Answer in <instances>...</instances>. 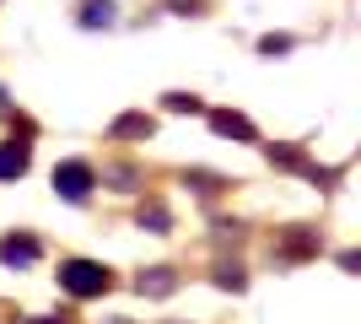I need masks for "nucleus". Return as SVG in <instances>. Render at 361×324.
<instances>
[{
  "label": "nucleus",
  "mask_w": 361,
  "mask_h": 324,
  "mask_svg": "<svg viewBox=\"0 0 361 324\" xmlns=\"http://www.w3.org/2000/svg\"><path fill=\"white\" fill-rule=\"evenodd\" d=\"M60 287L71 297H103L114 287V270L97 260H60Z\"/></svg>",
  "instance_id": "obj_1"
},
{
  "label": "nucleus",
  "mask_w": 361,
  "mask_h": 324,
  "mask_svg": "<svg viewBox=\"0 0 361 324\" xmlns=\"http://www.w3.org/2000/svg\"><path fill=\"white\" fill-rule=\"evenodd\" d=\"M92 184H97V168H92V162H60V168H54V195H60V200H87L92 195Z\"/></svg>",
  "instance_id": "obj_2"
},
{
  "label": "nucleus",
  "mask_w": 361,
  "mask_h": 324,
  "mask_svg": "<svg viewBox=\"0 0 361 324\" xmlns=\"http://www.w3.org/2000/svg\"><path fill=\"white\" fill-rule=\"evenodd\" d=\"M38 254H44V244H38L32 232H6V238H0V265H11V270L38 265Z\"/></svg>",
  "instance_id": "obj_3"
},
{
  "label": "nucleus",
  "mask_w": 361,
  "mask_h": 324,
  "mask_svg": "<svg viewBox=\"0 0 361 324\" xmlns=\"http://www.w3.org/2000/svg\"><path fill=\"white\" fill-rule=\"evenodd\" d=\"M27 162H32V140H0V184L22 179Z\"/></svg>",
  "instance_id": "obj_4"
},
{
  "label": "nucleus",
  "mask_w": 361,
  "mask_h": 324,
  "mask_svg": "<svg viewBox=\"0 0 361 324\" xmlns=\"http://www.w3.org/2000/svg\"><path fill=\"white\" fill-rule=\"evenodd\" d=\"M173 287H178V276H173L167 265H151V270H140V276H135V292L140 297H167Z\"/></svg>",
  "instance_id": "obj_5"
},
{
  "label": "nucleus",
  "mask_w": 361,
  "mask_h": 324,
  "mask_svg": "<svg viewBox=\"0 0 361 324\" xmlns=\"http://www.w3.org/2000/svg\"><path fill=\"white\" fill-rule=\"evenodd\" d=\"M211 124H216V136H232V140H259V130L243 114H232V108H216L211 114Z\"/></svg>",
  "instance_id": "obj_6"
},
{
  "label": "nucleus",
  "mask_w": 361,
  "mask_h": 324,
  "mask_svg": "<svg viewBox=\"0 0 361 324\" xmlns=\"http://www.w3.org/2000/svg\"><path fill=\"white\" fill-rule=\"evenodd\" d=\"M275 254H286V260H307V254H318V238L313 232H286V238H275Z\"/></svg>",
  "instance_id": "obj_7"
},
{
  "label": "nucleus",
  "mask_w": 361,
  "mask_h": 324,
  "mask_svg": "<svg viewBox=\"0 0 361 324\" xmlns=\"http://www.w3.org/2000/svg\"><path fill=\"white\" fill-rule=\"evenodd\" d=\"M103 184L108 189H140V168L135 162H114V168H103Z\"/></svg>",
  "instance_id": "obj_8"
},
{
  "label": "nucleus",
  "mask_w": 361,
  "mask_h": 324,
  "mask_svg": "<svg viewBox=\"0 0 361 324\" xmlns=\"http://www.w3.org/2000/svg\"><path fill=\"white\" fill-rule=\"evenodd\" d=\"M151 130H157V124H151L146 114H124V119H114L108 136H114V140H130V136H151Z\"/></svg>",
  "instance_id": "obj_9"
},
{
  "label": "nucleus",
  "mask_w": 361,
  "mask_h": 324,
  "mask_svg": "<svg viewBox=\"0 0 361 324\" xmlns=\"http://www.w3.org/2000/svg\"><path fill=\"white\" fill-rule=\"evenodd\" d=\"M81 28H114V0H87L81 6Z\"/></svg>",
  "instance_id": "obj_10"
},
{
  "label": "nucleus",
  "mask_w": 361,
  "mask_h": 324,
  "mask_svg": "<svg viewBox=\"0 0 361 324\" xmlns=\"http://www.w3.org/2000/svg\"><path fill=\"white\" fill-rule=\"evenodd\" d=\"M140 227H146V232H173V216H167V205H157V200L140 205Z\"/></svg>",
  "instance_id": "obj_11"
},
{
  "label": "nucleus",
  "mask_w": 361,
  "mask_h": 324,
  "mask_svg": "<svg viewBox=\"0 0 361 324\" xmlns=\"http://www.w3.org/2000/svg\"><path fill=\"white\" fill-rule=\"evenodd\" d=\"M167 108H173V114H200V97H189V92H167Z\"/></svg>",
  "instance_id": "obj_12"
},
{
  "label": "nucleus",
  "mask_w": 361,
  "mask_h": 324,
  "mask_svg": "<svg viewBox=\"0 0 361 324\" xmlns=\"http://www.w3.org/2000/svg\"><path fill=\"white\" fill-rule=\"evenodd\" d=\"M216 287H232V292H238L243 287V265H221V270H216Z\"/></svg>",
  "instance_id": "obj_13"
},
{
  "label": "nucleus",
  "mask_w": 361,
  "mask_h": 324,
  "mask_svg": "<svg viewBox=\"0 0 361 324\" xmlns=\"http://www.w3.org/2000/svg\"><path fill=\"white\" fill-rule=\"evenodd\" d=\"M259 49H264V54H286V49H291V38H286V32H281V38H275V32H270V38H264V44H259Z\"/></svg>",
  "instance_id": "obj_14"
},
{
  "label": "nucleus",
  "mask_w": 361,
  "mask_h": 324,
  "mask_svg": "<svg viewBox=\"0 0 361 324\" xmlns=\"http://www.w3.org/2000/svg\"><path fill=\"white\" fill-rule=\"evenodd\" d=\"M38 324H75V319H71V313H60V319H38Z\"/></svg>",
  "instance_id": "obj_15"
}]
</instances>
